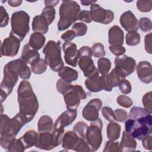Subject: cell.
I'll return each instance as SVG.
<instances>
[{"instance_id": "7a4b0ae2", "label": "cell", "mask_w": 152, "mask_h": 152, "mask_svg": "<svg viewBox=\"0 0 152 152\" xmlns=\"http://www.w3.org/2000/svg\"><path fill=\"white\" fill-rule=\"evenodd\" d=\"M17 100L20 112L30 122L36 115L39 109V102L28 81L23 80L17 89Z\"/></svg>"}, {"instance_id": "e575fe53", "label": "cell", "mask_w": 152, "mask_h": 152, "mask_svg": "<svg viewBox=\"0 0 152 152\" xmlns=\"http://www.w3.org/2000/svg\"><path fill=\"white\" fill-rule=\"evenodd\" d=\"M41 15L46 20L48 24H50L55 18V10L53 7H45L42 10Z\"/></svg>"}, {"instance_id": "1f68e13d", "label": "cell", "mask_w": 152, "mask_h": 152, "mask_svg": "<svg viewBox=\"0 0 152 152\" xmlns=\"http://www.w3.org/2000/svg\"><path fill=\"white\" fill-rule=\"evenodd\" d=\"M88 126L83 121H79L73 127V131L80 138L86 139Z\"/></svg>"}, {"instance_id": "f35d334b", "label": "cell", "mask_w": 152, "mask_h": 152, "mask_svg": "<svg viewBox=\"0 0 152 152\" xmlns=\"http://www.w3.org/2000/svg\"><path fill=\"white\" fill-rule=\"evenodd\" d=\"M137 7L139 11L142 12H148L151 10L152 1H137Z\"/></svg>"}, {"instance_id": "6f0895ef", "label": "cell", "mask_w": 152, "mask_h": 152, "mask_svg": "<svg viewBox=\"0 0 152 152\" xmlns=\"http://www.w3.org/2000/svg\"><path fill=\"white\" fill-rule=\"evenodd\" d=\"M96 1H81V3L83 5H91L93 3H95Z\"/></svg>"}, {"instance_id": "d4e9b609", "label": "cell", "mask_w": 152, "mask_h": 152, "mask_svg": "<svg viewBox=\"0 0 152 152\" xmlns=\"http://www.w3.org/2000/svg\"><path fill=\"white\" fill-rule=\"evenodd\" d=\"M120 144L122 151H134L137 147V141L126 131L123 132Z\"/></svg>"}, {"instance_id": "11a10c76", "label": "cell", "mask_w": 152, "mask_h": 152, "mask_svg": "<svg viewBox=\"0 0 152 152\" xmlns=\"http://www.w3.org/2000/svg\"><path fill=\"white\" fill-rule=\"evenodd\" d=\"M59 2V1H45V4L46 7H54L57 4H58Z\"/></svg>"}, {"instance_id": "5bb4252c", "label": "cell", "mask_w": 152, "mask_h": 152, "mask_svg": "<svg viewBox=\"0 0 152 152\" xmlns=\"http://www.w3.org/2000/svg\"><path fill=\"white\" fill-rule=\"evenodd\" d=\"M102 106V102L99 99H93L88 102L83 109L82 115L88 121H94L99 118V111Z\"/></svg>"}, {"instance_id": "7402d4cb", "label": "cell", "mask_w": 152, "mask_h": 152, "mask_svg": "<svg viewBox=\"0 0 152 152\" xmlns=\"http://www.w3.org/2000/svg\"><path fill=\"white\" fill-rule=\"evenodd\" d=\"M48 29L49 24L42 15H36L34 17L32 21V30L33 31L44 34L48 31Z\"/></svg>"}, {"instance_id": "277c9868", "label": "cell", "mask_w": 152, "mask_h": 152, "mask_svg": "<svg viewBox=\"0 0 152 152\" xmlns=\"http://www.w3.org/2000/svg\"><path fill=\"white\" fill-rule=\"evenodd\" d=\"M21 71V60L17 59L7 63L4 68V78L1 83L0 89L10 95L18 81Z\"/></svg>"}, {"instance_id": "f907efd6", "label": "cell", "mask_w": 152, "mask_h": 152, "mask_svg": "<svg viewBox=\"0 0 152 152\" xmlns=\"http://www.w3.org/2000/svg\"><path fill=\"white\" fill-rule=\"evenodd\" d=\"M75 37L74 31L72 30H68L65 33H64L61 37L65 42H71Z\"/></svg>"}, {"instance_id": "2e32d148", "label": "cell", "mask_w": 152, "mask_h": 152, "mask_svg": "<svg viewBox=\"0 0 152 152\" xmlns=\"http://www.w3.org/2000/svg\"><path fill=\"white\" fill-rule=\"evenodd\" d=\"M119 21L122 27L128 32L137 31L138 30V21L131 11L124 12Z\"/></svg>"}, {"instance_id": "c3c4849f", "label": "cell", "mask_w": 152, "mask_h": 152, "mask_svg": "<svg viewBox=\"0 0 152 152\" xmlns=\"http://www.w3.org/2000/svg\"><path fill=\"white\" fill-rule=\"evenodd\" d=\"M79 20L87 23H91L93 20L90 11L87 10L81 11L79 15Z\"/></svg>"}, {"instance_id": "f5cc1de1", "label": "cell", "mask_w": 152, "mask_h": 152, "mask_svg": "<svg viewBox=\"0 0 152 152\" xmlns=\"http://www.w3.org/2000/svg\"><path fill=\"white\" fill-rule=\"evenodd\" d=\"M151 134L149 135L143 140H142V145L144 147V148L146 150H151Z\"/></svg>"}, {"instance_id": "681fc988", "label": "cell", "mask_w": 152, "mask_h": 152, "mask_svg": "<svg viewBox=\"0 0 152 152\" xmlns=\"http://www.w3.org/2000/svg\"><path fill=\"white\" fill-rule=\"evenodd\" d=\"M110 52L116 56H121L124 54L126 51L125 48L122 46H109Z\"/></svg>"}, {"instance_id": "5b68a950", "label": "cell", "mask_w": 152, "mask_h": 152, "mask_svg": "<svg viewBox=\"0 0 152 152\" xmlns=\"http://www.w3.org/2000/svg\"><path fill=\"white\" fill-rule=\"evenodd\" d=\"M61 52L60 41L56 42L54 40H49L43 49L46 62L50 68L55 72H58L64 65Z\"/></svg>"}, {"instance_id": "ab89813d", "label": "cell", "mask_w": 152, "mask_h": 152, "mask_svg": "<svg viewBox=\"0 0 152 152\" xmlns=\"http://www.w3.org/2000/svg\"><path fill=\"white\" fill-rule=\"evenodd\" d=\"M138 27L144 32H148L151 30L152 23L150 18L147 17H142L140 19L138 22Z\"/></svg>"}, {"instance_id": "b9f144b4", "label": "cell", "mask_w": 152, "mask_h": 152, "mask_svg": "<svg viewBox=\"0 0 152 152\" xmlns=\"http://www.w3.org/2000/svg\"><path fill=\"white\" fill-rule=\"evenodd\" d=\"M73 150L76 151H83V152H87V151H90L89 145L84 139L80 138L77 142L75 146L74 147Z\"/></svg>"}, {"instance_id": "836d02e7", "label": "cell", "mask_w": 152, "mask_h": 152, "mask_svg": "<svg viewBox=\"0 0 152 152\" xmlns=\"http://www.w3.org/2000/svg\"><path fill=\"white\" fill-rule=\"evenodd\" d=\"M140 34L137 31L128 32L126 34V43L129 46H135L140 42Z\"/></svg>"}, {"instance_id": "44dd1931", "label": "cell", "mask_w": 152, "mask_h": 152, "mask_svg": "<svg viewBox=\"0 0 152 152\" xmlns=\"http://www.w3.org/2000/svg\"><path fill=\"white\" fill-rule=\"evenodd\" d=\"M84 84L87 88L91 92L96 93L103 90L101 83V78L99 76V71H96L92 75L87 77Z\"/></svg>"}, {"instance_id": "8fae6325", "label": "cell", "mask_w": 152, "mask_h": 152, "mask_svg": "<svg viewBox=\"0 0 152 152\" xmlns=\"http://www.w3.org/2000/svg\"><path fill=\"white\" fill-rule=\"evenodd\" d=\"M92 20L103 24L111 23L114 19V13L109 10H105L99 4L93 3L90 6Z\"/></svg>"}, {"instance_id": "f546056e", "label": "cell", "mask_w": 152, "mask_h": 152, "mask_svg": "<svg viewBox=\"0 0 152 152\" xmlns=\"http://www.w3.org/2000/svg\"><path fill=\"white\" fill-rule=\"evenodd\" d=\"M98 71L101 75H107L111 68V62L106 58H100L97 61Z\"/></svg>"}, {"instance_id": "f6af8a7d", "label": "cell", "mask_w": 152, "mask_h": 152, "mask_svg": "<svg viewBox=\"0 0 152 152\" xmlns=\"http://www.w3.org/2000/svg\"><path fill=\"white\" fill-rule=\"evenodd\" d=\"M102 113L103 117L108 121L112 122L115 120L114 112L112 108L106 106L103 107L102 109Z\"/></svg>"}, {"instance_id": "e0dca14e", "label": "cell", "mask_w": 152, "mask_h": 152, "mask_svg": "<svg viewBox=\"0 0 152 152\" xmlns=\"http://www.w3.org/2000/svg\"><path fill=\"white\" fill-rule=\"evenodd\" d=\"M137 74L139 79L145 84H149L152 81L151 64L148 61H141L138 63Z\"/></svg>"}, {"instance_id": "ffe728a7", "label": "cell", "mask_w": 152, "mask_h": 152, "mask_svg": "<svg viewBox=\"0 0 152 152\" xmlns=\"http://www.w3.org/2000/svg\"><path fill=\"white\" fill-rule=\"evenodd\" d=\"M21 58L27 64L32 65L39 60L40 54L37 50L32 48L28 43H27L23 48Z\"/></svg>"}, {"instance_id": "db71d44e", "label": "cell", "mask_w": 152, "mask_h": 152, "mask_svg": "<svg viewBox=\"0 0 152 152\" xmlns=\"http://www.w3.org/2000/svg\"><path fill=\"white\" fill-rule=\"evenodd\" d=\"M8 3L10 6H11L12 7H16L20 6L21 4L22 1H21V0H20V1H18V0H14V1L10 0L8 1Z\"/></svg>"}, {"instance_id": "7c38bea8", "label": "cell", "mask_w": 152, "mask_h": 152, "mask_svg": "<svg viewBox=\"0 0 152 152\" xmlns=\"http://www.w3.org/2000/svg\"><path fill=\"white\" fill-rule=\"evenodd\" d=\"M61 142L56 138L53 131L39 132L38 138L35 147L45 150H50L59 145Z\"/></svg>"}, {"instance_id": "484cf974", "label": "cell", "mask_w": 152, "mask_h": 152, "mask_svg": "<svg viewBox=\"0 0 152 152\" xmlns=\"http://www.w3.org/2000/svg\"><path fill=\"white\" fill-rule=\"evenodd\" d=\"M38 132H51L53 130L54 124L50 116L48 115L42 116L37 124Z\"/></svg>"}, {"instance_id": "52a82bcc", "label": "cell", "mask_w": 152, "mask_h": 152, "mask_svg": "<svg viewBox=\"0 0 152 152\" xmlns=\"http://www.w3.org/2000/svg\"><path fill=\"white\" fill-rule=\"evenodd\" d=\"M62 94L64 96L66 107L68 109L77 110L80 100L87 98L84 90L80 85H72L67 83L64 88Z\"/></svg>"}, {"instance_id": "9f6ffc18", "label": "cell", "mask_w": 152, "mask_h": 152, "mask_svg": "<svg viewBox=\"0 0 152 152\" xmlns=\"http://www.w3.org/2000/svg\"><path fill=\"white\" fill-rule=\"evenodd\" d=\"M0 95H1V102L2 103L5 100L8 95L7 94V93L4 91H3L1 89H0Z\"/></svg>"}, {"instance_id": "74e56055", "label": "cell", "mask_w": 152, "mask_h": 152, "mask_svg": "<svg viewBox=\"0 0 152 152\" xmlns=\"http://www.w3.org/2000/svg\"><path fill=\"white\" fill-rule=\"evenodd\" d=\"M92 55L96 58L103 57L106 55L104 46L100 43H96L91 47Z\"/></svg>"}, {"instance_id": "603a6c76", "label": "cell", "mask_w": 152, "mask_h": 152, "mask_svg": "<svg viewBox=\"0 0 152 152\" xmlns=\"http://www.w3.org/2000/svg\"><path fill=\"white\" fill-rule=\"evenodd\" d=\"M79 140V137L72 131H68L65 132L62 137V146L66 150H72Z\"/></svg>"}, {"instance_id": "3957f363", "label": "cell", "mask_w": 152, "mask_h": 152, "mask_svg": "<svg viewBox=\"0 0 152 152\" xmlns=\"http://www.w3.org/2000/svg\"><path fill=\"white\" fill-rule=\"evenodd\" d=\"M80 7L74 1H64L59 7V20L58 23V28L63 31L69 28L71 25L79 20Z\"/></svg>"}, {"instance_id": "4dcf8cb0", "label": "cell", "mask_w": 152, "mask_h": 152, "mask_svg": "<svg viewBox=\"0 0 152 152\" xmlns=\"http://www.w3.org/2000/svg\"><path fill=\"white\" fill-rule=\"evenodd\" d=\"M48 68V64L45 60L40 58L39 60L31 65V71L35 74H42L44 73Z\"/></svg>"}, {"instance_id": "83f0119b", "label": "cell", "mask_w": 152, "mask_h": 152, "mask_svg": "<svg viewBox=\"0 0 152 152\" xmlns=\"http://www.w3.org/2000/svg\"><path fill=\"white\" fill-rule=\"evenodd\" d=\"M45 41L46 38L43 34L34 32L30 35L28 44L32 48L37 50L43 46Z\"/></svg>"}, {"instance_id": "30bf717a", "label": "cell", "mask_w": 152, "mask_h": 152, "mask_svg": "<svg viewBox=\"0 0 152 152\" xmlns=\"http://www.w3.org/2000/svg\"><path fill=\"white\" fill-rule=\"evenodd\" d=\"M115 65V68L124 77L134 72L137 66L135 60L125 55L116 56Z\"/></svg>"}, {"instance_id": "d6a6232c", "label": "cell", "mask_w": 152, "mask_h": 152, "mask_svg": "<svg viewBox=\"0 0 152 152\" xmlns=\"http://www.w3.org/2000/svg\"><path fill=\"white\" fill-rule=\"evenodd\" d=\"M7 150L10 152H22L26 148L20 138H14L10 142Z\"/></svg>"}, {"instance_id": "d6986e66", "label": "cell", "mask_w": 152, "mask_h": 152, "mask_svg": "<svg viewBox=\"0 0 152 152\" xmlns=\"http://www.w3.org/2000/svg\"><path fill=\"white\" fill-rule=\"evenodd\" d=\"M124 33L118 26L111 27L108 31V42L112 46H122Z\"/></svg>"}, {"instance_id": "7dc6e473", "label": "cell", "mask_w": 152, "mask_h": 152, "mask_svg": "<svg viewBox=\"0 0 152 152\" xmlns=\"http://www.w3.org/2000/svg\"><path fill=\"white\" fill-rule=\"evenodd\" d=\"M120 91L124 94H128L131 93L132 87L130 82L127 80H124L118 86Z\"/></svg>"}, {"instance_id": "7bdbcfd3", "label": "cell", "mask_w": 152, "mask_h": 152, "mask_svg": "<svg viewBox=\"0 0 152 152\" xmlns=\"http://www.w3.org/2000/svg\"><path fill=\"white\" fill-rule=\"evenodd\" d=\"M116 102L119 105L125 108H128L131 107L133 104V102L131 99L125 95L119 96L117 97Z\"/></svg>"}, {"instance_id": "ba28073f", "label": "cell", "mask_w": 152, "mask_h": 152, "mask_svg": "<svg viewBox=\"0 0 152 152\" xmlns=\"http://www.w3.org/2000/svg\"><path fill=\"white\" fill-rule=\"evenodd\" d=\"M103 123L100 118L92 121L88 126L86 134V141L89 145L90 151H97L102 142V130Z\"/></svg>"}, {"instance_id": "9a60e30c", "label": "cell", "mask_w": 152, "mask_h": 152, "mask_svg": "<svg viewBox=\"0 0 152 152\" xmlns=\"http://www.w3.org/2000/svg\"><path fill=\"white\" fill-rule=\"evenodd\" d=\"M62 49L64 52V59L66 63L69 65L76 67L79 57L77 45L72 42H65L62 45Z\"/></svg>"}, {"instance_id": "816d5d0a", "label": "cell", "mask_w": 152, "mask_h": 152, "mask_svg": "<svg viewBox=\"0 0 152 152\" xmlns=\"http://www.w3.org/2000/svg\"><path fill=\"white\" fill-rule=\"evenodd\" d=\"M144 42L146 52L149 54H151V33H150L145 36Z\"/></svg>"}, {"instance_id": "f1b7e54d", "label": "cell", "mask_w": 152, "mask_h": 152, "mask_svg": "<svg viewBox=\"0 0 152 152\" xmlns=\"http://www.w3.org/2000/svg\"><path fill=\"white\" fill-rule=\"evenodd\" d=\"M121 127L116 122H110L107 126V137L109 140H117L120 137Z\"/></svg>"}, {"instance_id": "cb8c5ba5", "label": "cell", "mask_w": 152, "mask_h": 152, "mask_svg": "<svg viewBox=\"0 0 152 152\" xmlns=\"http://www.w3.org/2000/svg\"><path fill=\"white\" fill-rule=\"evenodd\" d=\"M58 75L65 82L70 83L78 79V73L73 68L64 66L58 71Z\"/></svg>"}, {"instance_id": "8992f818", "label": "cell", "mask_w": 152, "mask_h": 152, "mask_svg": "<svg viewBox=\"0 0 152 152\" xmlns=\"http://www.w3.org/2000/svg\"><path fill=\"white\" fill-rule=\"evenodd\" d=\"M30 16L24 11L14 12L11 18V30L10 34L18 37L21 42L30 30Z\"/></svg>"}, {"instance_id": "ee69618b", "label": "cell", "mask_w": 152, "mask_h": 152, "mask_svg": "<svg viewBox=\"0 0 152 152\" xmlns=\"http://www.w3.org/2000/svg\"><path fill=\"white\" fill-rule=\"evenodd\" d=\"M115 120L119 122H123L128 119V113L126 111L121 109H116L114 111Z\"/></svg>"}, {"instance_id": "9c48e42d", "label": "cell", "mask_w": 152, "mask_h": 152, "mask_svg": "<svg viewBox=\"0 0 152 152\" xmlns=\"http://www.w3.org/2000/svg\"><path fill=\"white\" fill-rule=\"evenodd\" d=\"M78 65L86 77H88L94 74L98 69L96 68L93 61L91 59L92 51L88 46H82L78 50Z\"/></svg>"}, {"instance_id": "60d3db41", "label": "cell", "mask_w": 152, "mask_h": 152, "mask_svg": "<svg viewBox=\"0 0 152 152\" xmlns=\"http://www.w3.org/2000/svg\"><path fill=\"white\" fill-rule=\"evenodd\" d=\"M144 109L150 113H152L151 108V91L146 93L142 99Z\"/></svg>"}, {"instance_id": "d590c367", "label": "cell", "mask_w": 152, "mask_h": 152, "mask_svg": "<svg viewBox=\"0 0 152 152\" xmlns=\"http://www.w3.org/2000/svg\"><path fill=\"white\" fill-rule=\"evenodd\" d=\"M72 30L74 31L75 36H83L87 33V26L83 23L78 22L72 26Z\"/></svg>"}, {"instance_id": "4fadbf2b", "label": "cell", "mask_w": 152, "mask_h": 152, "mask_svg": "<svg viewBox=\"0 0 152 152\" xmlns=\"http://www.w3.org/2000/svg\"><path fill=\"white\" fill-rule=\"evenodd\" d=\"M21 41L14 35L10 34L9 37L5 38L1 45V56L13 57L18 52Z\"/></svg>"}, {"instance_id": "4316f807", "label": "cell", "mask_w": 152, "mask_h": 152, "mask_svg": "<svg viewBox=\"0 0 152 152\" xmlns=\"http://www.w3.org/2000/svg\"><path fill=\"white\" fill-rule=\"evenodd\" d=\"M38 134L35 131L29 130L25 132V134L20 138L22 141L25 148L27 149L33 146H35L37 143Z\"/></svg>"}, {"instance_id": "8d00e7d4", "label": "cell", "mask_w": 152, "mask_h": 152, "mask_svg": "<svg viewBox=\"0 0 152 152\" xmlns=\"http://www.w3.org/2000/svg\"><path fill=\"white\" fill-rule=\"evenodd\" d=\"M104 152H121L122 148L120 142H114L112 140H109L106 142L104 148L103 149Z\"/></svg>"}, {"instance_id": "bcb514c9", "label": "cell", "mask_w": 152, "mask_h": 152, "mask_svg": "<svg viewBox=\"0 0 152 152\" xmlns=\"http://www.w3.org/2000/svg\"><path fill=\"white\" fill-rule=\"evenodd\" d=\"M0 18H1L0 27H4L7 26L9 21V16L6 10L4 8L3 6H1V8H0Z\"/></svg>"}, {"instance_id": "ac0fdd59", "label": "cell", "mask_w": 152, "mask_h": 152, "mask_svg": "<svg viewBox=\"0 0 152 152\" xmlns=\"http://www.w3.org/2000/svg\"><path fill=\"white\" fill-rule=\"evenodd\" d=\"M77 116V110L67 109L62 113L54 124V128H64L71 124Z\"/></svg>"}, {"instance_id": "6da1fadb", "label": "cell", "mask_w": 152, "mask_h": 152, "mask_svg": "<svg viewBox=\"0 0 152 152\" xmlns=\"http://www.w3.org/2000/svg\"><path fill=\"white\" fill-rule=\"evenodd\" d=\"M151 113L141 107H132L125 124V131L134 139L142 140L151 134Z\"/></svg>"}]
</instances>
